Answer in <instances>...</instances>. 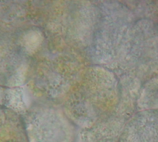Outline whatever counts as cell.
Instances as JSON below:
<instances>
[{
  "mask_svg": "<svg viewBox=\"0 0 158 142\" xmlns=\"http://www.w3.org/2000/svg\"><path fill=\"white\" fill-rule=\"evenodd\" d=\"M28 30L22 23L0 25V83L17 84L27 75Z\"/></svg>",
  "mask_w": 158,
  "mask_h": 142,
  "instance_id": "1",
  "label": "cell"
},
{
  "mask_svg": "<svg viewBox=\"0 0 158 142\" xmlns=\"http://www.w3.org/2000/svg\"><path fill=\"white\" fill-rule=\"evenodd\" d=\"M118 142H158V109L142 110L125 124Z\"/></svg>",
  "mask_w": 158,
  "mask_h": 142,
  "instance_id": "2",
  "label": "cell"
},
{
  "mask_svg": "<svg viewBox=\"0 0 158 142\" xmlns=\"http://www.w3.org/2000/svg\"></svg>",
  "mask_w": 158,
  "mask_h": 142,
  "instance_id": "3",
  "label": "cell"
}]
</instances>
